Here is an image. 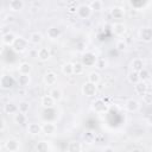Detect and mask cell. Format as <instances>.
<instances>
[{
    "label": "cell",
    "instance_id": "obj_3",
    "mask_svg": "<svg viewBox=\"0 0 152 152\" xmlns=\"http://www.w3.org/2000/svg\"><path fill=\"white\" fill-rule=\"evenodd\" d=\"M81 91L86 97H94L97 94V87H96V84H93L87 81L82 84Z\"/></svg>",
    "mask_w": 152,
    "mask_h": 152
},
{
    "label": "cell",
    "instance_id": "obj_4",
    "mask_svg": "<svg viewBox=\"0 0 152 152\" xmlns=\"http://www.w3.org/2000/svg\"><path fill=\"white\" fill-rule=\"evenodd\" d=\"M91 13H93V11L88 4H80L77 12H76V14L80 19H88V18H90Z\"/></svg>",
    "mask_w": 152,
    "mask_h": 152
},
{
    "label": "cell",
    "instance_id": "obj_34",
    "mask_svg": "<svg viewBox=\"0 0 152 152\" xmlns=\"http://www.w3.org/2000/svg\"><path fill=\"white\" fill-rule=\"evenodd\" d=\"M129 5H131L134 10L141 11V10H144V8L148 5V2H146V1H140V0H132V1H129Z\"/></svg>",
    "mask_w": 152,
    "mask_h": 152
},
{
    "label": "cell",
    "instance_id": "obj_28",
    "mask_svg": "<svg viewBox=\"0 0 152 152\" xmlns=\"http://www.w3.org/2000/svg\"><path fill=\"white\" fill-rule=\"evenodd\" d=\"M36 152H50V144L46 140H40L36 145Z\"/></svg>",
    "mask_w": 152,
    "mask_h": 152
},
{
    "label": "cell",
    "instance_id": "obj_50",
    "mask_svg": "<svg viewBox=\"0 0 152 152\" xmlns=\"http://www.w3.org/2000/svg\"><path fill=\"white\" fill-rule=\"evenodd\" d=\"M131 152H142V150H140V148H133V150H131Z\"/></svg>",
    "mask_w": 152,
    "mask_h": 152
},
{
    "label": "cell",
    "instance_id": "obj_15",
    "mask_svg": "<svg viewBox=\"0 0 152 152\" xmlns=\"http://www.w3.org/2000/svg\"><path fill=\"white\" fill-rule=\"evenodd\" d=\"M24 6H25V2L23 0H11L8 2V8L13 13L20 12L21 10H24Z\"/></svg>",
    "mask_w": 152,
    "mask_h": 152
},
{
    "label": "cell",
    "instance_id": "obj_49",
    "mask_svg": "<svg viewBox=\"0 0 152 152\" xmlns=\"http://www.w3.org/2000/svg\"><path fill=\"white\" fill-rule=\"evenodd\" d=\"M146 122H147V125H148V126H151V127H152V114H151V115L147 118Z\"/></svg>",
    "mask_w": 152,
    "mask_h": 152
},
{
    "label": "cell",
    "instance_id": "obj_30",
    "mask_svg": "<svg viewBox=\"0 0 152 152\" xmlns=\"http://www.w3.org/2000/svg\"><path fill=\"white\" fill-rule=\"evenodd\" d=\"M101 81V75H100V72L99 71H90L89 74H88V82H90V83H93V84H96L97 86V83Z\"/></svg>",
    "mask_w": 152,
    "mask_h": 152
},
{
    "label": "cell",
    "instance_id": "obj_9",
    "mask_svg": "<svg viewBox=\"0 0 152 152\" xmlns=\"http://www.w3.org/2000/svg\"><path fill=\"white\" fill-rule=\"evenodd\" d=\"M0 86H1V89L10 90L14 86V80L12 77H10L8 75H2L0 78Z\"/></svg>",
    "mask_w": 152,
    "mask_h": 152
},
{
    "label": "cell",
    "instance_id": "obj_47",
    "mask_svg": "<svg viewBox=\"0 0 152 152\" xmlns=\"http://www.w3.org/2000/svg\"><path fill=\"white\" fill-rule=\"evenodd\" d=\"M18 94H19L20 96H25V95H26V89H25V88H19V89H18Z\"/></svg>",
    "mask_w": 152,
    "mask_h": 152
},
{
    "label": "cell",
    "instance_id": "obj_40",
    "mask_svg": "<svg viewBox=\"0 0 152 152\" xmlns=\"http://www.w3.org/2000/svg\"><path fill=\"white\" fill-rule=\"evenodd\" d=\"M151 72L147 70V69H142L140 72H139V77H140V81H144V82H147V81H150V78H151Z\"/></svg>",
    "mask_w": 152,
    "mask_h": 152
},
{
    "label": "cell",
    "instance_id": "obj_35",
    "mask_svg": "<svg viewBox=\"0 0 152 152\" xmlns=\"http://www.w3.org/2000/svg\"><path fill=\"white\" fill-rule=\"evenodd\" d=\"M88 5H89V7L91 8L93 12H94V11L99 12V11H101V10L103 8V2H102L101 0H91Z\"/></svg>",
    "mask_w": 152,
    "mask_h": 152
},
{
    "label": "cell",
    "instance_id": "obj_26",
    "mask_svg": "<svg viewBox=\"0 0 152 152\" xmlns=\"http://www.w3.org/2000/svg\"><path fill=\"white\" fill-rule=\"evenodd\" d=\"M13 121H14V124L18 125V126H24V125H26V122H27V116H26V114L18 112L17 114L13 115Z\"/></svg>",
    "mask_w": 152,
    "mask_h": 152
},
{
    "label": "cell",
    "instance_id": "obj_18",
    "mask_svg": "<svg viewBox=\"0 0 152 152\" xmlns=\"http://www.w3.org/2000/svg\"><path fill=\"white\" fill-rule=\"evenodd\" d=\"M134 91H135L137 95H139V96L142 97V96L148 91V86H147V83L144 82V81L138 82L137 84H134Z\"/></svg>",
    "mask_w": 152,
    "mask_h": 152
},
{
    "label": "cell",
    "instance_id": "obj_17",
    "mask_svg": "<svg viewBox=\"0 0 152 152\" xmlns=\"http://www.w3.org/2000/svg\"><path fill=\"white\" fill-rule=\"evenodd\" d=\"M43 39H44V36H43V33L39 32V31H33V32H31L30 36H28V42H30L31 44H33V45L40 44V43L43 42Z\"/></svg>",
    "mask_w": 152,
    "mask_h": 152
},
{
    "label": "cell",
    "instance_id": "obj_48",
    "mask_svg": "<svg viewBox=\"0 0 152 152\" xmlns=\"http://www.w3.org/2000/svg\"><path fill=\"white\" fill-rule=\"evenodd\" d=\"M5 128H6V120H5V119H1V127H0V131L4 132Z\"/></svg>",
    "mask_w": 152,
    "mask_h": 152
},
{
    "label": "cell",
    "instance_id": "obj_33",
    "mask_svg": "<svg viewBox=\"0 0 152 152\" xmlns=\"http://www.w3.org/2000/svg\"><path fill=\"white\" fill-rule=\"evenodd\" d=\"M127 80H128V82L131 83V84H137L138 82H140V77H139V72H137V71H133V70H131L128 74H127Z\"/></svg>",
    "mask_w": 152,
    "mask_h": 152
},
{
    "label": "cell",
    "instance_id": "obj_2",
    "mask_svg": "<svg viewBox=\"0 0 152 152\" xmlns=\"http://www.w3.org/2000/svg\"><path fill=\"white\" fill-rule=\"evenodd\" d=\"M28 43H30L28 39L24 38V37H21V36H18V37L15 38L13 45H12V49H13L15 52H18V53L25 52V51L28 49Z\"/></svg>",
    "mask_w": 152,
    "mask_h": 152
},
{
    "label": "cell",
    "instance_id": "obj_32",
    "mask_svg": "<svg viewBox=\"0 0 152 152\" xmlns=\"http://www.w3.org/2000/svg\"><path fill=\"white\" fill-rule=\"evenodd\" d=\"M82 138H83V140H84L86 144L91 145V144L95 142V138H96V137H95V133H93L91 131H86V132L83 133Z\"/></svg>",
    "mask_w": 152,
    "mask_h": 152
},
{
    "label": "cell",
    "instance_id": "obj_8",
    "mask_svg": "<svg viewBox=\"0 0 152 152\" xmlns=\"http://www.w3.org/2000/svg\"><path fill=\"white\" fill-rule=\"evenodd\" d=\"M42 129H43V134L51 137L55 135L57 132V125L55 122H44L42 125Z\"/></svg>",
    "mask_w": 152,
    "mask_h": 152
},
{
    "label": "cell",
    "instance_id": "obj_38",
    "mask_svg": "<svg viewBox=\"0 0 152 152\" xmlns=\"http://www.w3.org/2000/svg\"><path fill=\"white\" fill-rule=\"evenodd\" d=\"M95 66H96L97 70H104L108 66V61L106 58H97L96 63H95Z\"/></svg>",
    "mask_w": 152,
    "mask_h": 152
},
{
    "label": "cell",
    "instance_id": "obj_53",
    "mask_svg": "<svg viewBox=\"0 0 152 152\" xmlns=\"http://www.w3.org/2000/svg\"><path fill=\"white\" fill-rule=\"evenodd\" d=\"M151 151H152V147H151Z\"/></svg>",
    "mask_w": 152,
    "mask_h": 152
},
{
    "label": "cell",
    "instance_id": "obj_13",
    "mask_svg": "<svg viewBox=\"0 0 152 152\" xmlns=\"http://www.w3.org/2000/svg\"><path fill=\"white\" fill-rule=\"evenodd\" d=\"M112 28H113L114 34L118 36V37L124 36V34L126 33V31H127V26H126V24H125V23H121V21L114 23L113 26H112Z\"/></svg>",
    "mask_w": 152,
    "mask_h": 152
},
{
    "label": "cell",
    "instance_id": "obj_39",
    "mask_svg": "<svg viewBox=\"0 0 152 152\" xmlns=\"http://www.w3.org/2000/svg\"><path fill=\"white\" fill-rule=\"evenodd\" d=\"M18 107H19V112H20V113L26 114V113L30 110V102L23 100V101H20V102L18 103Z\"/></svg>",
    "mask_w": 152,
    "mask_h": 152
},
{
    "label": "cell",
    "instance_id": "obj_11",
    "mask_svg": "<svg viewBox=\"0 0 152 152\" xmlns=\"http://www.w3.org/2000/svg\"><path fill=\"white\" fill-rule=\"evenodd\" d=\"M96 56L93 53V52H86L83 56H82V63L84 66H93L95 65L96 63Z\"/></svg>",
    "mask_w": 152,
    "mask_h": 152
},
{
    "label": "cell",
    "instance_id": "obj_43",
    "mask_svg": "<svg viewBox=\"0 0 152 152\" xmlns=\"http://www.w3.org/2000/svg\"><path fill=\"white\" fill-rule=\"evenodd\" d=\"M68 5H69L68 1H57L56 2V6L58 8H68Z\"/></svg>",
    "mask_w": 152,
    "mask_h": 152
},
{
    "label": "cell",
    "instance_id": "obj_6",
    "mask_svg": "<svg viewBox=\"0 0 152 152\" xmlns=\"http://www.w3.org/2000/svg\"><path fill=\"white\" fill-rule=\"evenodd\" d=\"M139 38L144 43H151L152 42V27L144 26L139 30Z\"/></svg>",
    "mask_w": 152,
    "mask_h": 152
},
{
    "label": "cell",
    "instance_id": "obj_37",
    "mask_svg": "<svg viewBox=\"0 0 152 152\" xmlns=\"http://www.w3.org/2000/svg\"><path fill=\"white\" fill-rule=\"evenodd\" d=\"M84 72V65L82 62H76L74 63V75L76 76H80V75H83Z\"/></svg>",
    "mask_w": 152,
    "mask_h": 152
},
{
    "label": "cell",
    "instance_id": "obj_1",
    "mask_svg": "<svg viewBox=\"0 0 152 152\" xmlns=\"http://www.w3.org/2000/svg\"><path fill=\"white\" fill-rule=\"evenodd\" d=\"M91 109L97 114H104L109 110V104L103 99L97 97L91 102Z\"/></svg>",
    "mask_w": 152,
    "mask_h": 152
},
{
    "label": "cell",
    "instance_id": "obj_42",
    "mask_svg": "<svg viewBox=\"0 0 152 152\" xmlns=\"http://www.w3.org/2000/svg\"><path fill=\"white\" fill-rule=\"evenodd\" d=\"M142 102L145 104H152V93L147 91L144 96H142Z\"/></svg>",
    "mask_w": 152,
    "mask_h": 152
},
{
    "label": "cell",
    "instance_id": "obj_27",
    "mask_svg": "<svg viewBox=\"0 0 152 152\" xmlns=\"http://www.w3.org/2000/svg\"><path fill=\"white\" fill-rule=\"evenodd\" d=\"M61 71H62V74L65 75V76L74 75V63H71V62H65V63L61 66Z\"/></svg>",
    "mask_w": 152,
    "mask_h": 152
},
{
    "label": "cell",
    "instance_id": "obj_46",
    "mask_svg": "<svg viewBox=\"0 0 152 152\" xmlns=\"http://www.w3.org/2000/svg\"><path fill=\"white\" fill-rule=\"evenodd\" d=\"M101 152H115V148L113 146H104Z\"/></svg>",
    "mask_w": 152,
    "mask_h": 152
},
{
    "label": "cell",
    "instance_id": "obj_52",
    "mask_svg": "<svg viewBox=\"0 0 152 152\" xmlns=\"http://www.w3.org/2000/svg\"><path fill=\"white\" fill-rule=\"evenodd\" d=\"M151 63H152V59H151Z\"/></svg>",
    "mask_w": 152,
    "mask_h": 152
},
{
    "label": "cell",
    "instance_id": "obj_44",
    "mask_svg": "<svg viewBox=\"0 0 152 152\" xmlns=\"http://www.w3.org/2000/svg\"><path fill=\"white\" fill-rule=\"evenodd\" d=\"M14 19H15V18H14V15L8 13V14H6V15H5V19H4V20H5V23H13V21H14Z\"/></svg>",
    "mask_w": 152,
    "mask_h": 152
},
{
    "label": "cell",
    "instance_id": "obj_41",
    "mask_svg": "<svg viewBox=\"0 0 152 152\" xmlns=\"http://www.w3.org/2000/svg\"><path fill=\"white\" fill-rule=\"evenodd\" d=\"M78 4L77 2H75V1H72V2H69V5H68V12L69 13H76L77 12V8H78Z\"/></svg>",
    "mask_w": 152,
    "mask_h": 152
},
{
    "label": "cell",
    "instance_id": "obj_24",
    "mask_svg": "<svg viewBox=\"0 0 152 152\" xmlns=\"http://www.w3.org/2000/svg\"><path fill=\"white\" fill-rule=\"evenodd\" d=\"M32 71V65L28 62H21L18 65V72L19 75H30Z\"/></svg>",
    "mask_w": 152,
    "mask_h": 152
},
{
    "label": "cell",
    "instance_id": "obj_21",
    "mask_svg": "<svg viewBox=\"0 0 152 152\" xmlns=\"http://www.w3.org/2000/svg\"><path fill=\"white\" fill-rule=\"evenodd\" d=\"M4 112L6 113V114H17L18 112H19V107H18V104L17 103H14L13 101H8V102H6L5 104H4Z\"/></svg>",
    "mask_w": 152,
    "mask_h": 152
},
{
    "label": "cell",
    "instance_id": "obj_14",
    "mask_svg": "<svg viewBox=\"0 0 152 152\" xmlns=\"http://www.w3.org/2000/svg\"><path fill=\"white\" fill-rule=\"evenodd\" d=\"M61 34H62V31L57 26H50L46 30V36L50 40H57L61 37Z\"/></svg>",
    "mask_w": 152,
    "mask_h": 152
},
{
    "label": "cell",
    "instance_id": "obj_45",
    "mask_svg": "<svg viewBox=\"0 0 152 152\" xmlns=\"http://www.w3.org/2000/svg\"><path fill=\"white\" fill-rule=\"evenodd\" d=\"M28 55H30V57H32V58H38V50H36V49L28 50Z\"/></svg>",
    "mask_w": 152,
    "mask_h": 152
},
{
    "label": "cell",
    "instance_id": "obj_51",
    "mask_svg": "<svg viewBox=\"0 0 152 152\" xmlns=\"http://www.w3.org/2000/svg\"><path fill=\"white\" fill-rule=\"evenodd\" d=\"M150 83L152 84V76H151V78H150Z\"/></svg>",
    "mask_w": 152,
    "mask_h": 152
},
{
    "label": "cell",
    "instance_id": "obj_36",
    "mask_svg": "<svg viewBox=\"0 0 152 152\" xmlns=\"http://www.w3.org/2000/svg\"><path fill=\"white\" fill-rule=\"evenodd\" d=\"M115 49H116L119 52H125V51H127V49H128V44H127V42H126L125 39H119V40H116V43H115Z\"/></svg>",
    "mask_w": 152,
    "mask_h": 152
},
{
    "label": "cell",
    "instance_id": "obj_5",
    "mask_svg": "<svg viewBox=\"0 0 152 152\" xmlns=\"http://www.w3.org/2000/svg\"><path fill=\"white\" fill-rule=\"evenodd\" d=\"M5 148L8 152H18L20 148V140L17 138H8L5 141Z\"/></svg>",
    "mask_w": 152,
    "mask_h": 152
},
{
    "label": "cell",
    "instance_id": "obj_25",
    "mask_svg": "<svg viewBox=\"0 0 152 152\" xmlns=\"http://www.w3.org/2000/svg\"><path fill=\"white\" fill-rule=\"evenodd\" d=\"M51 58V52L48 48H40L38 49V59L40 62H48Z\"/></svg>",
    "mask_w": 152,
    "mask_h": 152
},
{
    "label": "cell",
    "instance_id": "obj_7",
    "mask_svg": "<svg viewBox=\"0 0 152 152\" xmlns=\"http://www.w3.org/2000/svg\"><path fill=\"white\" fill-rule=\"evenodd\" d=\"M125 109L129 113H135L140 109V102L137 99H128L125 102Z\"/></svg>",
    "mask_w": 152,
    "mask_h": 152
},
{
    "label": "cell",
    "instance_id": "obj_12",
    "mask_svg": "<svg viewBox=\"0 0 152 152\" xmlns=\"http://www.w3.org/2000/svg\"><path fill=\"white\" fill-rule=\"evenodd\" d=\"M57 74L53 72V71H48L44 74L43 76V82L46 84V86H55L57 83Z\"/></svg>",
    "mask_w": 152,
    "mask_h": 152
},
{
    "label": "cell",
    "instance_id": "obj_31",
    "mask_svg": "<svg viewBox=\"0 0 152 152\" xmlns=\"http://www.w3.org/2000/svg\"><path fill=\"white\" fill-rule=\"evenodd\" d=\"M17 81H18V84L20 86V88H26L31 82V77H30V75H19Z\"/></svg>",
    "mask_w": 152,
    "mask_h": 152
},
{
    "label": "cell",
    "instance_id": "obj_10",
    "mask_svg": "<svg viewBox=\"0 0 152 152\" xmlns=\"http://www.w3.org/2000/svg\"><path fill=\"white\" fill-rule=\"evenodd\" d=\"M27 133L32 137H36V135H39L43 133V129H42V125L38 124V122H30L27 125Z\"/></svg>",
    "mask_w": 152,
    "mask_h": 152
},
{
    "label": "cell",
    "instance_id": "obj_20",
    "mask_svg": "<svg viewBox=\"0 0 152 152\" xmlns=\"http://www.w3.org/2000/svg\"><path fill=\"white\" fill-rule=\"evenodd\" d=\"M110 15H112L113 19H118V20L124 19V17H125L124 7H121V6H113L110 8Z\"/></svg>",
    "mask_w": 152,
    "mask_h": 152
},
{
    "label": "cell",
    "instance_id": "obj_22",
    "mask_svg": "<svg viewBox=\"0 0 152 152\" xmlns=\"http://www.w3.org/2000/svg\"><path fill=\"white\" fill-rule=\"evenodd\" d=\"M142 69H145V62L141 58H134L131 62V70L140 72Z\"/></svg>",
    "mask_w": 152,
    "mask_h": 152
},
{
    "label": "cell",
    "instance_id": "obj_16",
    "mask_svg": "<svg viewBox=\"0 0 152 152\" xmlns=\"http://www.w3.org/2000/svg\"><path fill=\"white\" fill-rule=\"evenodd\" d=\"M17 37H18V36H15V33H14V32H12V31H8V32H6V33H4V34H2L1 42H2V44H4V45H7V46H12Z\"/></svg>",
    "mask_w": 152,
    "mask_h": 152
},
{
    "label": "cell",
    "instance_id": "obj_19",
    "mask_svg": "<svg viewBox=\"0 0 152 152\" xmlns=\"http://www.w3.org/2000/svg\"><path fill=\"white\" fill-rule=\"evenodd\" d=\"M55 104H56V101H55L50 95H44V96H42V99H40V106H42L43 108H45V109H51V108L55 107Z\"/></svg>",
    "mask_w": 152,
    "mask_h": 152
},
{
    "label": "cell",
    "instance_id": "obj_29",
    "mask_svg": "<svg viewBox=\"0 0 152 152\" xmlns=\"http://www.w3.org/2000/svg\"><path fill=\"white\" fill-rule=\"evenodd\" d=\"M49 95H50L56 102H58V101H61V100L63 99V91H62L59 88H57V87H53V88L50 90Z\"/></svg>",
    "mask_w": 152,
    "mask_h": 152
},
{
    "label": "cell",
    "instance_id": "obj_23",
    "mask_svg": "<svg viewBox=\"0 0 152 152\" xmlns=\"http://www.w3.org/2000/svg\"><path fill=\"white\" fill-rule=\"evenodd\" d=\"M82 142L78 141V140H71L69 144H68V147H66V152H82Z\"/></svg>",
    "mask_w": 152,
    "mask_h": 152
}]
</instances>
